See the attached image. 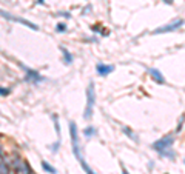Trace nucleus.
Masks as SVG:
<instances>
[{"instance_id": "6", "label": "nucleus", "mask_w": 185, "mask_h": 174, "mask_svg": "<svg viewBox=\"0 0 185 174\" xmlns=\"http://www.w3.org/2000/svg\"><path fill=\"white\" fill-rule=\"evenodd\" d=\"M182 25H184V20H182V18H176V20H173L171 23H166V25H164V26H161V28L154 29V31H153V34H164V33H171V31H176V29H179Z\"/></svg>"}, {"instance_id": "16", "label": "nucleus", "mask_w": 185, "mask_h": 174, "mask_svg": "<svg viewBox=\"0 0 185 174\" xmlns=\"http://www.w3.org/2000/svg\"><path fill=\"white\" fill-rule=\"evenodd\" d=\"M56 31H57V33H65V31H66V25L62 23V22L57 23V25H56Z\"/></svg>"}, {"instance_id": "25", "label": "nucleus", "mask_w": 185, "mask_h": 174, "mask_svg": "<svg viewBox=\"0 0 185 174\" xmlns=\"http://www.w3.org/2000/svg\"><path fill=\"white\" fill-rule=\"evenodd\" d=\"M31 174H34V171H33V173H31Z\"/></svg>"}, {"instance_id": "22", "label": "nucleus", "mask_w": 185, "mask_h": 174, "mask_svg": "<svg viewBox=\"0 0 185 174\" xmlns=\"http://www.w3.org/2000/svg\"><path fill=\"white\" fill-rule=\"evenodd\" d=\"M39 3H40V5H42V3H45V0H39Z\"/></svg>"}, {"instance_id": "18", "label": "nucleus", "mask_w": 185, "mask_h": 174, "mask_svg": "<svg viewBox=\"0 0 185 174\" xmlns=\"http://www.w3.org/2000/svg\"><path fill=\"white\" fill-rule=\"evenodd\" d=\"M9 94V89L5 87H0V96H8Z\"/></svg>"}, {"instance_id": "12", "label": "nucleus", "mask_w": 185, "mask_h": 174, "mask_svg": "<svg viewBox=\"0 0 185 174\" xmlns=\"http://www.w3.org/2000/svg\"><path fill=\"white\" fill-rule=\"evenodd\" d=\"M42 168H43V171H46L48 174H57V170L53 165H50L46 160H42Z\"/></svg>"}, {"instance_id": "13", "label": "nucleus", "mask_w": 185, "mask_h": 174, "mask_svg": "<svg viewBox=\"0 0 185 174\" xmlns=\"http://www.w3.org/2000/svg\"><path fill=\"white\" fill-rule=\"evenodd\" d=\"M97 134V131H96V128H92V126H87L85 129H83V136H85V139H91Z\"/></svg>"}, {"instance_id": "19", "label": "nucleus", "mask_w": 185, "mask_h": 174, "mask_svg": "<svg viewBox=\"0 0 185 174\" xmlns=\"http://www.w3.org/2000/svg\"><path fill=\"white\" fill-rule=\"evenodd\" d=\"M57 16H63V17H66V18H70L71 16H70V13H59Z\"/></svg>"}, {"instance_id": "14", "label": "nucleus", "mask_w": 185, "mask_h": 174, "mask_svg": "<svg viewBox=\"0 0 185 174\" xmlns=\"http://www.w3.org/2000/svg\"><path fill=\"white\" fill-rule=\"evenodd\" d=\"M122 129H124V133H125V134H127V136H128V137L133 140V142H139L137 136H136V134H134V133H133V131L130 129L128 126H122Z\"/></svg>"}, {"instance_id": "1", "label": "nucleus", "mask_w": 185, "mask_h": 174, "mask_svg": "<svg viewBox=\"0 0 185 174\" xmlns=\"http://www.w3.org/2000/svg\"><path fill=\"white\" fill-rule=\"evenodd\" d=\"M96 103V91H94V82H90V85L87 88V108H85V114L83 117L87 120H90L92 117V109Z\"/></svg>"}, {"instance_id": "5", "label": "nucleus", "mask_w": 185, "mask_h": 174, "mask_svg": "<svg viewBox=\"0 0 185 174\" xmlns=\"http://www.w3.org/2000/svg\"><path fill=\"white\" fill-rule=\"evenodd\" d=\"M70 136H71V143H73V153L76 159H80V153H79V131H77V125L76 122H70Z\"/></svg>"}, {"instance_id": "15", "label": "nucleus", "mask_w": 185, "mask_h": 174, "mask_svg": "<svg viewBox=\"0 0 185 174\" xmlns=\"http://www.w3.org/2000/svg\"><path fill=\"white\" fill-rule=\"evenodd\" d=\"M53 120H54V126H56V133H57V140H60V125H59V117L53 116Z\"/></svg>"}, {"instance_id": "21", "label": "nucleus", "mask_w": 185, "mask_h": 174, "mask_svg": "<svg viewBox=\"0 0 185 174\" xmlns=\"http://www.w3.org/2000/svg\"><path fill=\"white\" fill-rule=\"evenodd\" d=\"M2 151H3V145L0 143V154H2Z\"/></svg>"}, {"instance_id": "20", "label": "nucleus", "mask_w": 185, "mask_h": 174, "mask_svg": "<svg viewBox=\"0 0 185 174\" xmlns=\"http://www.w3.org/2000/svg\"><path fill=\"white\" fill-rule=\"evenodd\" d=\"M122 173H124V174H128V171H127L125 168H122Z\"/></svg>"}, {"instance_id": "9", "label": "nucleus", "mask_w": 185, "mask_h": 174, "mask_svg": "<svg viewBox=\"0 0 185 174\" xmlns=\"http://www.w3.org/2000/svg\"><path fill=\"white\" fill-rule=\"evenodd\" d=\"M150 76H151V79H153L156 83H159V85H164V83H165V77L162 76V72L159 70L151 68V70H150Z\"/></svg>"}, {"instance_id": "10", "label": "nucleus", "mask_w": 185, "mask_h": 174, "mask_svg": "<svg viewBox=\"0 0 185 174\" xmlns=\"http://www.w3.org/2000/svg\"><path fill=\"white\" fill-rule=\"evenodd\" d=\"M59 50H60L62 55H63V62H65L66 65H71V63H73V55H71V52L68 51L65 46H59Z\"/></svg>"}, {"instance_id": "2", "label": "nucleus", "mask_w": 185, "mask_h": 174, "mask_svg": "<svg viewBox=\"0 0 185 174\" xmlns=\"http://www.w3.org/2000/svg\"><path fill=\"white\" fill-rule=\"evenodd\" d=\"M11 168L14 170V173L16 174H31L33 173V170L29 168L28 162H26L25 159L18 157V156H16L14 159H13V162H11Z\"/></svg>"}, {"instance_id": "7", "label": "nucleus", "mask_w": 185, "mask_h": 174, "mask_svg": "<svg viewBox=\"0 0 185 174\" xmlns=\"http://www.w3.org/2000/svg\"><path fill=\"white\" fill-rule=\"evenodd\" d=\"M18 66H20L22 70L28 74V80H34V82H42V80H43V77H42V76H40L37 71L29 70V68H28V66H25L23 63H18Z\"/></svg>"}, {"instance_id": "23", "label": "nucleus", "mask_w": 185, "mask_h": 174, "mask_svg": "<svg viewBox=\"0 0 185 174\" xmlns=\"http://www.w3.org/2000/svg\"><path fill=\"white\" fill-rule=\"evenodd\" d=\"M166 3H173V0H166Z\"/></svg>"}, {"instance_id": "4", "label": "nucleus", "mask_w": 185, "mask_h": 174, "mask_svg": "<svg viewBox=\"0 0 185 174\" xmlns=\"http://www.w3.org/2000/svg\"><path fill=\"white\" fill-rule=\"evenodd\" d=\"M0 16H2V17H5L6 20H11V22H16V23H22L23 26H26V28H29V29H34V31H37V29H39V26H37V25H34L33 22H28L26 18L13 16V14H11V13H8V11L0 9Z\"/></svg>"}, {"instance_id": "8", "label": "nucleus", "mask_w": 185, "mask_h": 174, "mask_svg": "<svg viewBox=\"0 0 185 174\" xmlns=\"http://www.w3.org/2000/svg\"><path fill=\"white\" fill-rule=\"evenodd\" d=\"M96 71L99 76L105 77V76H110L111 72L114 71V66L113 65H107V63H97L96 65Z\"/></svg>"}, {"instance_id": "24", "label": "nucleus", "mask_w": 185, "mask_h": 174, "mask_svg": "<svg viewBox=\"0 0 185 174\" xmlns=\"http://www.w3.org/2000/svg\"><path fill=\"white\" fill-rule=\"evenodd\" d=\"M0 162H2V154H0Z\"/></svg>"}, {"instance_id": "3", "label": "nucleus", "mask_w": 185, "mask_h": 174, "mask_svg": "<svg viewBox=\"0 0 185 174\" xmlns=\"http://www.w3.org/2000/svg\"><path fill=\"white\" fill-rule=\"evenodd\" d=\"M173 142H174V137H173L171 134H168V136L162 137V139L156 140L151 146H153V150H154V151H157L159 154H162L165 150H168V148H171V146H173Z\"/></svg>"}, {"instance_id": "17", "label": "nucleus", "mask_w": 185, "mask_h": 174, "mask_svg": "<svg viewBox=\"0 0 185 174\" xmlns=\"http://www.w3.org/2000/svg\"><path fill=\"white\" fill-rule=\"evenodd\" d=\"M0 174H9V170H8V166L3 163V162H0Z\"/></svg>"}, {"instance_id": "11", "label": "nucleus", "mask_w": 185, "mask_h": 174, "mask_svg": "<svg viewBox=\"0 0 185 174\" xmlns=\"http://www.w3.org/2000/svg\"><path fill=\"white\" fill-rule=\"evenodd\" d=\"M77 162L80 163V166H82V170H83V171H85V173H87V174H96V173H94V171H92V170H91V166H90V165H88V163H87V162L83 160V157H80V159H77Z\"/></svg>"}]
</instances>
